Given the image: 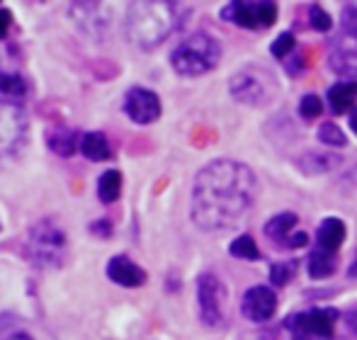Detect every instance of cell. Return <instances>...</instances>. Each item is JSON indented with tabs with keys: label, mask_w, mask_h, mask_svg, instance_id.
Instances as JSON below:
<instances>
[{
	"label": "cell",
	"mask_w": 357,
	"mask_h": 340,
	"mask_svg": "<svg viewBox=\"0 0 357 340\" xmlns=\"http://www.w3.org/2000/svg\"><path fill=\"white\" fill-rule=\"evenodd\" d=\"M296 272V263L294 260H287V263H275L270 270V279H273L275 287H284Z\"/></svg>",
	"instance_id": "d4e9b609"
},
{
	"label": "cell",
	"mask_w": 357,
	"mask_h": 340,
	"mask_svg": "<svg viewBox=\"0 0 357 340\" xmlns=\"http://www.w3.org/2000/svg\"><path fill=\"white\" fill-rule=\"evenodd\" d=\"M90 231L98 233V236H102V238H107L109 233H112V224L109 222H95V224H90Z\"/></svg>",
	"instance_id": "4dcf8cb0"
},
{
	"label": "cell",
	"mask_w": 357,
	"mask_h": 340,
	"mask_svg": "<svg viewBox=\"0 0 357 340\" xmlns=\"http://www.w3.org/2000/svg\"><path fill=\"white\" fill-rule=\"evenodd\" d=\"M258 194L255 175L245 163L219 158L197 173L192 185V222L207 233L236 229Z\"/></svg>",
	"instance_id": "6da1fadb"
},
{
	"label": "cell",
	"mask_w": 357,
	"mask_h": 340,
	"mask_svg": "<svg viewBox=\"0 0 357 340\" xmlns=\"http://www.w3.org/2000/svg\"><path fill=\"white\" fill-rule=\"evenodd\" d=\"M321 112H324V102H321L319 95H304V98H301V102H299V114L306 119V122L316 119Z\"/></svg>",
	"instance_id": "4316f807"
},
{
	"label": "cell",
	"mask_w": 357,
	"mask_h": 340,
	"mask_svg": "<svg viewBox=\"0 0 357 340\" xmlns=\"http://www.w3.org/2000/svg\"><path fill=\"white\" fill-rule=\"evenodd\" d=\"M229 90H231V95H234V100L245 102V105L268 102L270 93H273L270 83L265 81V78H260L258 71H250V68L236 73V76L231 78V83H229Z\"/></svg>",
	"instance_id": "9c48e42d"
},
{
	"label": "cell",
	"mask_w": 357,
	"mask_h": 340,
	"mask_svg": "<svg viewBox=\"0 0 357 340\" xmlns=\"http://www.w3.org/2000/svg\"><path fill=\"white\" fill-rule=\"evenodd\" d=\"M338 268V255L333 253H324L319 248H314V253L309 255V275L314 279H326L335 272Z\"/></svg>",
	"instance_id": "d6986e66"
},
{
	"label": "cell",
	"mask_w": 357,
	"mask_h": 340,
	"mask_svg": "<svg viewBox=\"0 0 357 340\" xmlns=\"http://www.w3.org/2000/svg\"><path fill=\"white\" fill-rule=\"evenodd\" d=\"M0 93L8 98H22L27 93V83L24 78H20L17 73H5L0 71Z\"/></svg>",
	"instance_id": "603a6c76"
},
{
	"label": "cell",
	"mask_w": 357,
	"mask_h": 340,
	"mask_svg": "<svg viewBox=\"0 0 357 340\" xmlns=\"http://www.w3.org/2000/svg\"><path fill=\"white\" fill-rule=\"evenodd\" d=\"M340 163L338 156H331V153H306L304 161H299V168L304 173L314 175V173H328Z\"/></svg>",
	"instance_id": "44dd1931"
},
{
	"label": "cell",
	"mask_w": 357,
	"mask_h": 340,
	"mask_svg": "<svg viewBox=\"0 0 357 340\" xmlns=\"http://www.w3.org/2000/svg\"><path fill=\"white\" fill-rule=\"evenodd\" d=\"M309 20H311V27L316 29V32H328L331 27H333V20H331V15L326 13L321 5H311L309 8Z\"/></svg>",
	"instance_id": "83f0119b"
},
{
	"label": "cell",
	"mask_w": 357,
	"mask_h": 340,
	"mask_svg": "<svg viewBox=\"0 0 357 340\" xmlns=\"http://www.w3.org/2000/svg\"><path fill=\"white\" fill-rule=\"evenodd\" d=\"M10 24H13V15H10V10L0 8V39H3L5 34H8Z\"/></svg>",
	"instance_id": "1f68e13d"
},
{
	"label": "cell",
	"mask_w": 357,
	"mask_h": 340,
	"mask_svg": "<svg viewBox=\"0 0 357 340\" xmlns=\"http://www.w3.org/2000/svg\"><path fill=\"white\" fill-rule=\"evenodd\" d=\"M350 129H353V132L357 134V107L353 109V112H350Z\"/></svg>",
	"instance_id": "836d02e7"
},
{
	"label": "cell",
	"mask_w": 357,
	"mask_h": 340,
	"mask_svg": "<svg viewBox=\"0 0 357 340\" xmlns=\"http://www.w3.org/2000/svg\"><path fill=\"white\" fill-rule=\"evenodd\" d=\"M8 340H32L27 336V333H15V336H10Z\"/></svg>",
	"instance_id": "e575fe53"
},
{
	"label": "cell",
	"mask_w": 357,
	"mask_h": 340,
	"mask_svg": "<svg viewBox=\"0 0 357 340\" xmlns=\"http://www.w3.org/2000/svg\"><path fill=\"white\" fill-rule=\"evenodd\" d=\"M319 139L326 144V146H345V144H348V139H345L343 129H340L335 122H326V124H321V129H319Z\"/></svg>",
	"instance_id": "cb8c5ba5"
},
{
	"label": "cell",
	"mask_w": 357,
	"mask_h": 340,
	"mask_svg": "<svg viewBox=\"0 0 357 340\" xmlns=\"http://www.w3.org/2000/svg\"><path fill=\"white\" fill-rule=\"evenodd\" d=\"M221 17L243 29H265L278 20V5L273 0H234L221 10Z\"/></svg>",
	"instance_id": "52a82bcc"
},
{
	"label": "cell",
	"mask_w": 357,
	"mask_h": 340,
	"mask_svg": "<svg viewBox=\"0 0 357 340\" xmlns=\"http://www.w3.org/2000/svg\"><path fill=\"white\" fill-rule=\"evenodd\" d=\"M294 47H296V37H294V34H291V32H282L273 44H270V52H273V56H278V59H287L291 52H294Z\"/></svg>",
	"instance_id": "484cf974"
},
{
	"label": "cell",
	"mask_w": 357,
	"mask_h": 340,
	"mask_svg": "<svg viewBox=\"0 0 357 340\" xmlns=\"http://www.w3.org/2000/svg\"><path fill=\"white\" fill-rule=\"evenodd\" d=\"M27 258L37 268H59L66 258V233L59 224L39 222L27 238Z\"/></svg>",
	"instance_id": "277c9868"
},
{
	"label": "cell",
	"mask_w": 357,
	"mask_h": 340,
	"mask_svg": "<svg viewBox=\"0 0 357 340\" xmlns=\"http://www.w3.org/2000/svg\"><path fill=\"white\" fill-rule=\"evenodd\" d=\"M345 233H348V229H345V224L340 222V219H335V217L324 219L319 231H316V248L324 253L338 255V248L343 246V241H345Z\"/></svg>",
	"instance_id": "5bb4252c"
},
{
	"label": "cell",
	"mask_w": 357,
	"mask_h": 340,
	"mask_svg": "<svg viewBox=\"0 0 357 340\" xmlns=\"http://www.w3.org/2000/svg\"><path fill=\"white\" fill-rule=\"evenodd\" d=\"M296 222H299V217H296L294 212L275 214V217L270 219L268 224H265V236H268L270 241H278V243H282V246H284L287 238L294 233Z\"/></svg>",
	"instance_id": "2e32d148"
},
{
	"label": "cell",
	"mask_w": 357,
	"mask_h": 340,
	"mask_svg": "<svg viewBox=\"0 0 357 340\" xmlns=\"http://www.w3.org/2000/svg\"><path fill=\"white\" fill-rule=\"evenodd\" d=\"M229 251L234 258H241V260H250V263H255V260H260V251L258 246H255L253 236H248V233H241L238 238H234L229 246Z\"/></svg>",
	"instance_id": "7402d4cb"
},
{
	"label": "cell",
	"mask_w": 357,
	"mask_h": 340,
	"mask_svg": "<svg viewBox=\"0 0 357 340\" xmlns=\"http://www.w3.org/2000/svg\"><path fill=\"white\" fill-rule=\"evenodd\" d=\"M275 309H278V294H275V289L265 287V284L250 287L243 294V302H241V314L253 323L270 321Z\"/></svg>",
	"instance_id": "30bf717a"
},
{
	"label": "cell",
	"mask_w": 357,
	"mask_h": 340,
	"mask_svg": "<svg viewBox=\"0 0 357 340\" xmlns=\"http://www.w3.org/2000/svg\"><path fill=\"white\" fill-rule=\"evenodd\" d=\"M80 151H83V156L90 158V161H107V158L112 156V148H109V141L102 132L83 134V139H80Z\"/></svg>",
	"instance_id": "e0dca14e"
},
{
	"label": "cell",
	"mask_w": 357,
	"mask_h": 340,
	"mask_svg": "<svg viewBox=\"0 0 357 340\" xmlns=\"http://www.w3.org/2000/svg\"><path fill=\"white\" fill-rule=\"evenodd\" d=\"M309 243V236H306L304 231H296V233H291L289 238L284 241V246L287 248H301V246H306Z\"/></svg>",
	"instance_id": "f546056e"
},
{
	"label": "cell",
	"mask_w": 357,
	"mask_h": 340,
	"mask_svg": "<svg viewBox=\"0 0 357 340\" xmlns=\"http://www.w3.org/2000/svg\"><path fill=\"white\" fill-rule=\"evenodd\" d=\"M107 277L112 282L122 284V287H142L146 282L144 268H139L134 260H129L127 255H117L107 263Z\"/></svg>",
	"instance_id": "4fadbf2b"
},
{
	"label": "cell",
	"mask_w": 357,
	"mask_h": 340,
	"mask_svg": "<svg viewBox=\"0 0 357 340\" xmlns=\"http://www.w3.org/2000/svg\"><path fill=\"white\" fill-rule=\"evenodd\" d=\"M340 22H343L345 34H348V37H353V39H357V5H348V8H343Z\"/></svg>",
	"instance_id": "f1b7e54d"
},
{
	"label": "cell",
	"mask_w": 357,
	"mask_h": 340,
	"mask_svg": "<svg viewBox=\"0 0 357 340\" xmlns=\"http://www.w3.org/2000/svg\"><path fill=\"white\" fill-rule=\"evenodd\" d=\"M47 144L56 156L68 158V156H73V151L78 148V134L71 132V129H66V127H56V129L49 132Z\"/></svg>",
	"instance_id": "ac0fdd59"
},
{
	"label": "cell",
	"mask_w": 357,
	"mask_h": 340,
	"mask_svg": "<svg viewBox=\"0 0 357 340\" xmlns=\"http://www.w3.org/2000/svg\"><path fill=\"white\" fill-rule=\"evenodd\" d=\"M122 194V173L119 170H107L100 175L98 180V197L102 204L117 202V197Z\"/></svg>",
	"instance_id": "ffe728a7"
},
{
	"label": "cell",
	"mask_w": 357,
	"mask_h": 340,
	"mask_svg": "<svg viewBox=\"0 0 357 340\" xmlns=\"http://www.w3.org/2000/svg\"><path fill=\"white\" fill-rule=\"evenodd\" d=\"M180 10L173 3H132L127 8V37L139 49H153L175 32Z\"/></svg>",
	"instance_id": "7a4b0ae2"
},
{
	"label": "cell",
	"mask_w": 357,
	"mask_h": 340,
	"mask_svg": "<svg viewBox=\"0 0 357 340\" xmlns=\"http://www.w3.org/2000/svg\"><path fill=\"white\" fill-rule=\"evenodd\" d=\"M348 277L357 282V248H355V255H353V263H350V268H348Z\"/></svg>",
	"instance_id": "d6a6232c"
},
{
	"label": "cell",
	"mask_w": 357,
	"mask_h": 340,
	"mask_svg": "<svg viewBox=\"0 0 357 340\" xmlns=\"http://www.w3.org/2000/svg\"><path fill=\"white\" fill-rule=\"evenodd\" d=\"M328 102H331V109H333L335 114L350 112L353 105L357 102V83L355 81H340V83L331 85Z\"/></svg>",
	"instance_id": "9a60e30c"
},
{
	"label": "cell",
	"mask_w": 357,
	"mask_h": 340,
	"mask_svg": "<svg viewBox=\"0 0 357 340\" xmlns=\"http://www.w3.org/2000/svg\"><path fill=\"white\" fill-rule=\"evenodd\" d=\"M29 119L20 105L0 100V156H17L27 144Z\"/></svg>",
	"instance_id": "8992f818"
},
{
	"label": "cell",
	"mask_w": 357,
	"mask_h": 340,
	"mask_svg": "<svg viewBox=\"0 0 357 340\" xmlns=\"http://www.w3.org/2000/svg\"><path fill=\"white\" fill-rule=\"evenodd\" d=\"M197 304L199 318L204 326L214 328L224 321L226 316V287L216 275L204 272L197 279Z\"/></svg>",
	"instance_id": "ba28073f"
},
{
	"label": "cell",
	"mask_w": 357,
	"mask_h": 340,
	"mask_svg": "<svg viewBox=\"0 0 357 340\" xmlns=\"http://www.w3.org/2000/svg\"><path fill=\"white\" fill-rule=\"evenodd\" d=\"M124 112L132 122L137 124H151L160 117V100L153 90L146 88H132L124 98Z\"/></svg>",
	"instance_id": "8fae6325"
},
{
	"label": "cell",
	"mask_w": 357,
	"mask_h": 340,
	"mask_svg": "<svg viewBox=\"0 0 357 340\" xmlns=\"http://www.w3.org/2000/svg\"><path fill=\"white\" fill-rule=\"evenodd\" d=\"M219 42L207 32L190 34L170 54V63H173V68L180 76H202V73H209L219 63Z\"/></svg>",
	"instance_id": "3957f363"
},
{
	"label": "cell",
	"mask_w": 357,
	"mask_h": 340,
	"mask_svg": "<svg viewBox=\"0 0 357 340\" xmlns=\"http://www.w3.org/2000/svg\"><path fill=\"white\" fill-rule=\"evenodd\" d=\"M338 321L335 309H311L296 311L284 321L291 340H333V326Z\"/></svg>",
	"instance_id": "5b68a950"
},
{
	"label": "cell",
	"mask_w": 357,
	"mask_h": 340,
	"mask_svg": "<svg viewBox=\"0 0 357 340\" xmlns=\"http://www.w3.org/2000/svg\"><path fill=\"white\" fill-rule=\"evenodd\" d=\"M331 68L335 73L345 78H353L357 83V39L353 37H340L333 44V52H331Z\"/></svg>",
	"instance_id": "7c38bea8"
}]
</instances>
